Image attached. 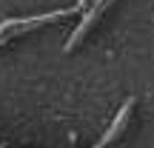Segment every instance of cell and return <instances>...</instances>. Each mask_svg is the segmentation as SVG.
<instances>
[{"instance_id":"cell-1","label":"cell","mask_w":154,"mask_h":148,"mask_svg":"<svg viewBox=\"0 0 154 148\" xmlns=\"http://www.w3.org/2000/svg\"><path fill=\"white\" fill-rule=\"evenodd\" d=\"M86 3H88V0H77L74 9H60V11H49V14H40V17H23V20H3V23H0V43H6L9 37H14V34H23V32H29V29H34V26L51 23V20H57V17L77 14V11L86 9Z\"/></svg>"},{"instance_id":"cell-2","label":"cell","mask_w":154,"mask_h":148,"mask_svg":"<svg viewBox=\"0 0 154 148\" xmlns=\"http://www.w3.org/2000/svg\"><path fill=\"white\" fill-rule=\"evenodd\" d=\"M109 3H111V0H94V6H91V9L86 11V17L80 20V26H77V29H74V34L69 37V43H66V51H72L74 46H77V43H80V40H83V37L88 34V29H91L94 23L100 20V14L106 11V6H109Z\"/></svg>"},{"instance_id":"cell-3","label":"cell","mask_w":154,"mask_h":148,"mask_svg":"<svg viewBox=\"0 0 154 148\" xmlns=\"http://www.w3.org/2000/svg\"><path fill=\"white\" fill-rule=\"evenodd\" d=\"M131 108H134V97H128L126 103H123V108L117 111V117H114V125H111L109 131H106V137L100 140V145H103V143H114V140L123 134V128H126V120L131 117Z\"/></svg>"}]
</instances>
